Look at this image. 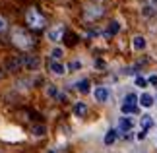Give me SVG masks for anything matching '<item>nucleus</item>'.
<instances>
[{
  "instance_id": "f257e3e1",
  "label": "nucleus",
  "mask_w": 157,
  "mask_h": 153,
  "mask_svg": "<svg viewBox=\"0 0 157 153\" xmlns=\"http://www.w3.org/2000/svg\"><path fill=\"white\" fill-rule=\"evenodd\" d=\"M12 43H14L17 48H21V51H29V48H33L35 39L25 31V29L16 27V29H12Z\"/></svg>"
},
{
  "instance_id": "f03ea898",
  "label": "nucleus",
  "mask_w": 157,
  "mask_h": 153,
  "mask_svg": "<svg viewBox=\"0 0 157 153\" xmlns=\"http://www.w3.org/2000/svg\"><path fill=\"white\" fill-rule=\"evenodd\" d=\"M25 23H27L29 29H45L47 20H45V16L41 14L37 8H29L25 12Z\"/></svg>"
},
{
  "instance_id": "7ed1b4c3",
  "label": "nucleus",
  "mask_w": 157,
  "mask_h": 153,
  "mask_svg": "<svg viewBox=\"0 0 157 153\" xmlns=\"http://www.w3.org/2000/svg\"><path fill=\"white\" fill-rule=\"evenodd\" d=\"M103 14H105V8H103V6H97V4H89V6H86V12H83L86 20H89V21L99 20Z\"/></svg>"
},
{
  "instance_id": "20e7f679",
  "label": "nucleus",
  "mask_w": 157,
  "mask_h": 153,
  "mask_svg": "<svg viewBox=\"0 0 157 153\" xmlns=\"http://www.w3.org/2000/svg\"><path fill=\"white\" fill-rule=\"evenodd\" d=\"M64 33H66V27L62 23H58V25H54V27H51L49 31H47V39L52 41V43H60L64 39Z\"/></svg>"
},
{
  "instance_id": "39448f33",
  "label": "nucleus",
  "mask_w": 157,
  "mask_h": 153,
  "mask_svg": "<svg viewBox=\"0 0 157 153\" xmlns=\"http://www.w3.org/2000/svg\"><path fill=\"white\" fill-rule=\"evenodd\" d=\"M23 68V56H10L6 60V70L8 72H20Z\"/></svg>"
},
{
  "instance_id": "423d86ee",
  "label": "nucleus",
  "mask_w": 157,
  "mask_h": 153,
  "mask_svg": "<svg viewBox=\"0 0 157 153\" xmlns=\"http://www.w3.org/2000/svg\"><path fill=\"white\" fill-rule=\"evenodd\" d=\"M49 70H51V74H54V76H64L66 70H68V66H64L60 60H51V62H49Z\"/></svg>"
},
{
  "instance_id": "0eeeda50",
  "label": "nucleus",
  "mask_w": 157,
  "mask_h": 153,
  "mask_svg": "<svg viewBox=\"0 0 157 153\" xmlns=\"http://www.w3.org/2000/svg\"><path fill=\"white\" fill-rule=\"evenodd\" d=\"M93 97H95V101H97V103H107V99H109V87H105V85L95 87Z\"/></svg>"
},
{
  "instance_id": "6e6552de",
  "label": "nucleus",
  "mask_w": 157,
  "mask_h": 153,
  "mask_svg": "<svg viewBox=\"0 0 157 153\" xmlns=\"http://www.w3.org/2000/svg\"><path fill=\"white\" fill-rule=\"evenodd\" d=\"M132 128H134V120L128 118V116H122V118L118 120V132H122L124 136L132 130Z\"/></svg>"
},
{
  "instance_id": "1a4fd4ad",
  "label": "nucleus",
  "mask_w": 157,
  "mask_h": 153,
  "mask_svg": "<svg viewBox=\"0 0 157 153\" xmlns=\"http://www.w3.org/2000/svg\"><path fill=\"white\" fill-rule=\"evenodd\" d=\"M41 66V60L37 56H23V68L25 70H35Z\"/></svg>"
},
{
  "instance_id": "9d476101",
  "label": "nucleus",
  "mask_w": 157,
  "mask_h": 153,
  "mask_svg": "<svg viewBox=\"0 0 157 153\" xmlns=\"http://www.w3.org/2000/svg\"><path fill=\"white\" fill-rule=\"evenodd\" d=\"M72 111H74L76 116H80V118H82V116H86V114H87V105H86L83 101H78V103H74Z\"/></svg>"
},
{
  "instance_id": "9b49d317",
  "label": "nucleus",
  "mask_w": 157,
  "mask_h": 153,
  "mask_svg": "<svg viewBox=\"0 0 157 153\" xmlns=\"http://www.w3.org/2000/svg\"><path fill=\"white\" fill-rule=\"evenodd\" d=\"M118 31H120V23L117 20H113L111 23H109V27L105 29V37H114Z\"/></svg>"
},
{
  "instance_id": "f8f14e48",
  "label": "nucleus",
  "mask_w": 157,
  "mask_h": 153,
  "mask_svg": "<svg viewBox=\"0 0 157 153\" xmlns=\"http://www.w3.org/2000/svg\"><path fill=\"white\" fill-rule=\"evenodd\" d=\"M155 124V120H153V116H149V114H144L142 118H140V126H142V130H149V128H153Z\"/></svg>"
},
{
  "instance_id": "ddd939ff",
  "label": "nucleus",
  "mask_w": 157,
  "mask_h": 153,
  "mask_svg": "<svg viewBox=\"0 0 157 153\" xmlns=\"http://www.w3.org/2000/svg\"><path fill=\"white\" fill-rule=\"evenodd\" d=\"M45 93L52 97V99H66V95H62L58 91V87H54V85H47V89H45Z\"/></svg>"
},
{
  "instance_id": "4468645a",
  "label": "nucleus",
  "mask_w": 157,
  "mask_h": 153,
  "mask_svg": "<svg viewBox=\"0 0 157 153\" xmlns=\"http://www.w3.org/2000/svg\"><path fill=\"white\" fill-rule=\"evenodd\" d=\"M132 47H134L136 51H144V48H146V39H144L142 35H136V37L132 39Z\"/></svg>"
},
{
  "instance_id": "2eb2a0df",
  "label": "nucleus",
  "mask_w": 157,
  "mask_h": 153,
  "mask_svg": "<svg viewBox=\"0 0 157 153\" xmlns=\"http://www.w3.org/2000/svg\"><path fill=\"white\" fill-rule=\"evenodd\" d=\"M76 89L80 91V93H89V89H91V83H89V79H82V82L76 83Z\"/></svg>"
},
{
  "instance_id": "dca6fc26",
  "label": "nucleus",
  "mask_w": 157,
  "mask_h": 153,
  "mask_svg": "<svg viewBox=\"0 0 157 153\" xmlns=\"http://www.w3.org/2000/svg\"><path fill=\"white\" fill-rule=\"evenodd\" d=\"M117 136H118V130H109L105 134V145H113L117 142Z\"/></svg>"
},
{
  "instance_id": "f3484780",
  "label": "nucleus",
  "mask_w": 157,
  "mask_h": 153,
  "mask_svg": "<svg viewBox=\"0 0 157 153\" xmlns=\"http://www.w3.org/2000/svg\"><path fill=\"white\" fill-rule=\"evenodd\" d=\"M120 111H122L124 116H128V114H136V113H138V105H126V103H122Z\"/></svg>"
},
{
  "instance_id": "a211bd4d",
  "label": "nucleus",
  "mask_w": 157,
  "mask_h": 153,
  "mask_svg": "<svg viewBox=\"0 0 157 153\" xmlns=\"http://www.w3.org/2000/svg\"><path fill=\"white\" fill-rule=\"evenodd\" d=\"M138 103H142V107H146V109H149L153 105V97L149 95V93H142V97H140V101Z\"/></svg>"
},
{
  "instance_id": "6ab92c4d",
  "label": "nucleus",
  "mask_w": 157,
  "mask_h": 153,
  "mask_svg": "<svg viewBox=\"0 0 157 153\" xmlns=\"http://www.w3.org/2000/svg\"><path fill=\"white\" fill-rule=\"evenodd\" d=\"M51 56H52V60H60L64 56V48L62 47H54L52 51H51Z\"/></svg>"
},
{
  "instance_id": "aec40b11",
  "label": "nucleus",
  "mask_w": 157,
  "mask_h": 153,
  "mask_svg": "<svg viewBox=\"0 0 157 153\" xmlns=\"http://www.w3.org/2000/svg\"><path fill=\"white\" fill-rule=\"evenodd\" d=\"M138 101H140V97H138L136 93H128V95L124 97V103H126V105H136Z\"/></svg>"
},
{
  "instance_id": "412c9836",
  "label": "nucleus",
  "mask_w": 157,
  "mask_h": 153,
  "mask_svg": "<svg viewBox=\"0 0 157 153\" xmlns=\"http://www.w3.org/2000/svg\"><path fill=\"white\" fill-rule=\"evenodd\" d=\"M33 134H35V136H45V134H47V128L43 124H37V126H33Z\"/></svg>"
},
{
  "instance_id": "4be33fe9",
  "label": "nucleus",
  "mask_w": 157,
  "mask_h": 153,
  "mask_svg": "<svg viewBox=\"0 0 157 153\" xmlns=\"http://www.w3.org/2000/svg\"><path fill=\"white\" fill-rule=\"evenodd\" d=\"M136 85H138V87H146V85H147V79L142 78V76H136Z\"/></svg>"
},
{
  "instance_id": "5701e85b",
  "label": "nucleus",
  "mask_w": 157,
  "mask_h": 153,
  "mask_svg": "<svg viewBox=\"0 0 157 153\" xmlns=\"http://www.w3.org/2000/svg\"><path fill=\"white\" fill-rule=\"evenodd\" d=\"M80 68H82V62H80V60H74V62L68 64V70H72V72H74V70H80Z\"/></svg>"
},
{
  "instance_id": "b1692460",
  "label": "nucleus",
  "mask_w": 157,
  "mask_h": 153,
  "mask_svg": "<svg viewBox=\"0 0 157 153\" xmlns=\"http://www.w3.org/2000/svg\"><path fill=\"white\" fill-rule=\"evenodd\" d=\"M6 27H8V23H6V20H4L2 16H0V33H2V31H4Z\"/></svg>"
},
{
  "instance_id": "393cba45",
  "label": "nucleus",
  "mask_w": 157,
  "mask_h": 153,
  "mask_svg": "<svg viewBox=\"0 0 157 153\" xmlns=\"http://www.w3.org/2000/svg\"><path fill=\"white\" fill-rule=\"evenodd\" d=\"M146 136H147V132H146V130H140V134H138L136 138H138V140L142 142V140H146Z\"/></svg>"
},
{
  "instance_id": "a878e982",
  "label": "nucleus",
  "mask_w": 157,
  "mask_h": 153,
  "mask_svg": "<svg viewBox=\"0 0 157 153\" xmlns=\"http://www.w3.org/2000/svg\"><path fill=\"white\" fill-rule=\"evenodd\" d=\"M149 83H151V85H155V87H157V76H151V78H149Z\"/></svg>"
},
{
  "instance_id": "bb28decb",
  "label": "nucleus",
  "mask_w": 157,
  "mask_h": 153,
  "mask_svg": "<svg viewBox=\"0 0 157 153\" xmlns=\"http://www.w3.org/2000/svg\"><path fill=\"white\" fill-rule=\"evenodd\" d=\"M47 153H58L56 149H49V151H47Z\"/></svg>"
},
{
  "instance_id": "cd10ccee",
  "label": "nucleus",
  "mask_w": 157,
  "mask_h": 153,
  "mask_svg": "<svg viewBox=\"0 0 157 153\" xmlns=\"http://www.w3.org/2000/svg\"><path fill=\"white\" fill-rule=\"evenodd\" d=\"M149 2H151V4H155V2H157V0H149Z\"/></svg>"
}]
</instances>
